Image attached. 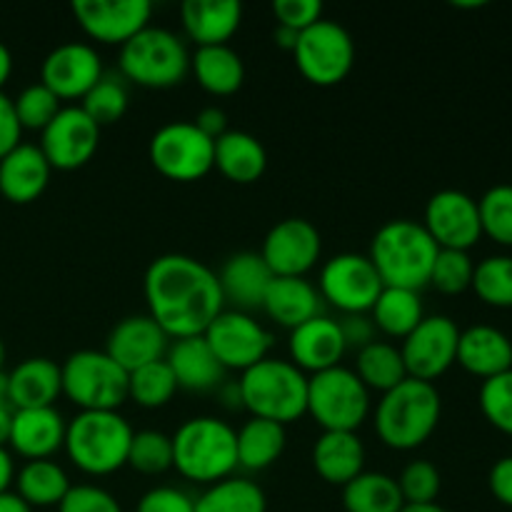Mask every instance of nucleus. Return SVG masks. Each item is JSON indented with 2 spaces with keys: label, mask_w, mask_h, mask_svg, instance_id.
<instances>
[{
  "label": "nucleus",
  "mask_w": 512,
  "mask_h": 512,
  "mask_svg": "<svg viewBox=\"0 0 512 512\" xmlns=\"http://www.w3.org/2000/svg\"><path fill=\"white\" fill-rule=\"evenodd\" d=\"M65 428L55 408L13 410L8 445L25 460H50L65 445Z\"/></svg>",
  "instance_id": "nucleus-22"
},
{
  "label": "nucleus",
  "mask_w": 512,
  "mask_h": 512,
  "mask_svg": "<svg viewBox=\"0 0 512 512\" xmlns=\"http://www.w3.org/2000/svg\"><path fill=\"white\" fill-rule=\"evenodd\" d=\"M313 468L328 485H345L365 470V445L358 433L323 430L313 445Z\"/></svg>",
  "instance_id": "nucleus-29"
},
{
  "label": "nucleus",
  "mask_w": 512,
  "mask_h": 512,
  "mask_svg": "<svg viewBox=\"0 0 512 512\" xmlns=\"http://www.w3.org/2000/svg\"><path fill=\"white\" fill-rule=\"evenodd\" d=\"M480 300L493 308H512V258L510 255H493L475 265L473 285Z\"/></svg>",
  "instance_id": "nucleus-40"
},
{
  "label": "nucleus",
  "mask_w": 512,
  "mask_h": 512,
  "mask_svg": "<svg viewBox=\"0 0 512 512\" xmlns=\"http://www.w3.org/2000/svg\"><path fill=\"white\" fill-rule=\"evenodd\" d=\"M440 480L438 468L428 460H413L403 468L398 478L400 495H403L405 505H425L435 503V498L440 495Z\"/></svg>",
  "instance_id": "nucleus-47"
},
{
  "label": "nucleus",
  "mask_w": 512,
  "mask_h": 512,
  "mask_svg": "<svg viewBox=\"0 0 512 512\" xmlns=\"http://www.w3.org/2000/svg\"><path fill=\"white\" fill-rule=\"evenodd\" d=\"M13 480H15L13 455H10L5 448H0V493H8V488Z\"/></svg>",
  "instance_id": "nucleus-55"
},
{
  "label": "nucleus",
  "mask_w": 512,
  "mask_h": 512,
  "mask_svg": "<svg viewBox=\"0 0 512 512\" xmlns=\"http://www.w3.org/2000/svg\"><path fill=\"white\" fill-rule=\"evenodd\" d=\"M480 410L493 428L512 435V370L483 380L480 388Z\"/></svg>",
  "instance_id": "nucleus-46"
},
{
  "label": "nucleus",
  "mask_w": 512,
  "mask_h": 512,
  "mask_svg": "<svg viewBox=\"0 0 512 512\" xmlns=\"http://www.w3.org/2000/svg\"><path fill=\"white\" fill-rule=\"evenodd\" d=\"M205 343L215 353L218 363L228 370L245 373L260 360L270 358L273 333L260 320L243 310H223L203 333Z\"/></svg>",
  "instance_id": "nucleus-13"
},
{
  "label": "nucleus",
  "mask_w": 512,
  "mask_h": 512,
  "mask_svg": "<svg viewBox=\"0 0 512 512\" xmlns=\"http://www.w3.org/2000/svg\"><path fill=\"white\" fill-rule=\"evenodd\" d=\"M403 505L398 480L385 473L363 470L343 488L345 512H400Z\"/></svg>",
  "instance_id": "nucleus-37"
},
{
  "label": "nucleus",
  "mask_w": 512,
  "mask_h": 512,
  "mask_svg": "<svg viewBox=\"0 0 512 512\" xmlns=\"http://www.w3.org/2000/svg\"><path fill=\"white\" fill-rule=\"evenodd\" d=\"M0 512H33L18 493H0Z\"/></svg>",
  "instance_id": "nucleus-56"
},
{
  "label": "nucleus",
  "mask_w": 512,
  "mask_h": 512,
  "mask_svg": "<svg viewBox=\"0 0 512 512\" xmlns=\"http://www.w3.org/2000/svg\"><path fill=\"white\" fill-rule=\"evenodd\" d=\"M290 363L303 373H323V370L338 368L343 355L348 353L340 323L328 315H315L308 323L290 330L288 338Z\"/></svg>",
  "instance_id": "nucleus-21"
},
{
  "label": "nucleus",
  "mask_w": 512,
  "mask_h": 512,
  "mask_svg": "<svg viewBox=\"0 0 512 512\" xmlns=\"http://www.w3.org/2000/svg\"><path fill=\"white\" fill-rule=\"evenodd\" d=\"M58 512H123L118 500L98 485H70Z\"/></svg>",
  "instance_id": "nucleus-48"
},
{
  "label": "nucleus",
  "mask_w": 512,
  "mask_h": 512,
  "mask_svg": "<svg viewBox=\"0 0 512 512\" xmlns=\"http://www.w3.org/2000/svg\"><path fill=\"white\" fill-rule=\"evenodd\" d=\"M165 363L173 370L178 388L190 390V393H208L223 385L225 368L218 363L203 335L173 340Z\"/></svg>",
  "instance_id": "nucleus-24"
},
{
  "label": "nucleus",
  "mask_w": 512,
  "mask_h": 512,
  "mask_svg": "<svg viewBox=\"0 0 512 512\" xmlns=\"http://www.w3.org/2000/svg\"><path fill=\"white\" fill-rule=\"evenodd\" d=\"M103 75V60L98 50L88 43L70 40L45 55L40 83L58 100H83Z\"/></svg>",
  "instance_id": "nucleus-18"
},
{
  "label": "nucleus",
  "mask_w": 512,
  "mask_h": 512,
  "mask_svg": "<svg viewBox=\"0 0 512 512\" xmlns=\"http://www.w3.org/2000/svg\"><path fill=\"white\" fill-rule=\"evenodd\" d=\"M320 250L318 228L305 218H288L268 230L260 258L273 278H305L318 265Z\"/></svg>",
  "instance_id": "nucleus-15"
},
{
  "label": "nucleus",
  "mask_w": 512,
  "mask_h": 512,
  "mask_svg": "<svg viewBox=\"0 0 512 512\" xmlns=\"http://www.w3.org/2000/svg\"><path fill=\"white\" fill-rule=\"evenodd\" d=\"M10 423H13V410H10V405H0V448L8 445Z\"/></svg>",
  "instance_id": "nucleus-59"
},
{
  "label": "nucleus",
  "mask_w": 512,
  "mask_h": 512,
  "mask_svg": "<svg viewBox=\"0 0 512 512\" xmlns=\"http://www.w3.org/2000/svg\"><path fill=\"white\" fill-rule=\"evenodd\" d=\"M238 393L250 418L290 425L308 413V375L290 360L265 358L255 363L240 373Z\"/></svg>",
  "instance_id": "nucleus-4"
},
{
  "label": "nucleus",
  "mask_w": 512,
  "mask_h": 512,
  "mask_svg": "<svg viewBox=\"0 0 512 512\" xmlns=\"http://www.w3.org/2000/svg\"><path fill=\"white\" fill-rule=\"evenodd\" d=\"M183 28L198 48L228 45L243 20V5L238 0H185L180 8Z\"/></svg>",
  "instance_id": "nucleus-26"
},
{
  "label": "nucleus",
  "mask_w": 512,
  "mask_h": 512,
  "mask_svg": "<svg viewBox=\"0 0 512 512\" xmlns=\"http://www.w3.org/2000/svg\"><path fill=\"white\" fill-rule=\"evenodd\" d=\"M355 375L363 380V385L370 393L383 395L393 390L395 385L403 383L408 378V370H405L398 345L388 343V340H373L363 350H358Z\"/></svg>",
  "instance_id": "nucleus-36"
},
{
  "label": "nucleus",
  "mask_w": 512,
  "mask_h": 512,
  "mask_svg": "<svg viewBox=\"0 0 512 512\" xmlns=\"http://www.w3.org/2000/svg\"><path fill=\"white\" fill-rule=\"evenodd\" d=\"M120 73L143 88H173L190 70V53L173 30L148 25L120 45Z\"/></svg>",
  "instance_id": "nucleus-7"
},
{
  "label": "nucleus",
  "mask_w": 512,
  "mask_h": 512,
  "mask_svg": "<svg viewBox=\"0 0 512 512\" xmlns=\"http://www.w3.org/2000/svg\"><path fill=\"white\" fill-rule=\"evenodd\" d=\"M63 395L83 410H118L128 400L130 373L105 350H78L60 365Z\"/></svg>",
  "instance_id": "nucleus-8"
},
{
  "label": "nucleus",
  "mask_w": 512,
  "mask_h": 512,
  "mask_svg": "<svg viewBox=\"0 0 512 512\" xmlns=\"http://www.w3.org/2000/svg\"><path fill=\"white\" fill-rule=\"evenodd\" d=\"M383 288L368 255L340 253L320 268V300H328L343 315H368Z\"/></svg>",
  "instance_id": "nucleus-12"
},
{
  "label": "nucleus",
  "mask_w": 512,
  "mask_h": 512,
  "mask_svg": "<svg viewBox=\"0 0 512 512\" xmlns=\"http://www.w3.org/2000/svg\"><path fill=\"white\" fill-rule=\"evenodd\" d=\"M338 323L348 350H363L375 340V325L370 315H343Z\"/></svg>",
  "instance_id": "nucleus-51"
},
{
  "label": "nucleus",
  "mask_w": 512,
  "mask_h": 512,
  "mask_svg": "<svg viewBox=\"0 0 512 512\" xmlns=\"http://www.w3.org/2000/svg\"><path fill=\"white\" fill-rule=\"evenodd\" d=\"M440 413L443 400L438 388L425 380L405 378L380 395L375 405V433L388 448L415 450L435 433Z\"/></svg>",
  "instance_id": "nucleus-3"
},
{
  "label": "nucleus",
  "mask_w": 512,
  "mask_h": 512,
  "mask_svg": "<svg viewBox=\"0 0 512 512\" xmlns=\"http://www.w3.org/2000/svg\"><path fill=\"white\" fill-rule=\"evenodd\" d=\"M0 405H8V373L0 370Z\"/></svg>",
  "instance_id": "nucleus-61"
},
{
  "label": "nucleus",
  "mask_w": 512,
  "mask_h": 512,
  "mask_svg": "<svg viewBox=\"0 0 512 512\" xmlns=\"http://www.w3.org/2000/svg\"><path fill=\"white\" fill-rule=\"evenodd\" d=\"M400 512H448L445 508H440L438 503H425V505H403Z\"/></svg>",
  "instance_id": "nucleus-60"
},
{
  "label": "nucleus",
  "mask_w": 512,
  "mask_h": 512,
  "mask_svg": "<svg viewBox=\"0 0 512 512\" xmlns=\"http://www.w3.org/2000/svg\"><path fill=\"white\" fill-rule=\"evenodd\" d=\"M73 15L85 35L105 45H125L150 25V0H75Z\"/></svg>",
  "instance_id": "nucleus-19"
},
{
  "label": "nucleus",
  "mask_w": 512,
  "mask_h": 512,
  "mask_svg": "<svg viewBox=\"0 0 512 512\" xmlns=\"http://www.w3.org/2000/svg\"><path fill=\"white\" fill-rule=\"evenodd\" d=\"M455 363L483 380L508 373L512 370V340L493 325H473L468 330H460Z\"/></svg>",
  "instance_id": "nucleus-27"
},
{
  "label": "nucleus",
  "mask_w": 512,
  "mask_h": 512,
  "mask_svg": "<svg viewBox=\"0 0 512 512\" xmlns=\"http://www.w3.org/2000/svg\"><path fill=\"white\" fill-rule=\"evenodd\" d=\"M218 280L225 303H233L235 310L248 313L263 305L273 273L263 263L260 253H235L225 260Z\"/></svg>",
  "instance_id": "nucleus-28"
},
{
  "label": "nucleus",
  "mask_w": 512,
  "mask_h": 512,
  "mask_svg": "<svg viewBox=\"0 0 512 512\" xmlns=\"http://www.w3.org/2000/svg\"><path fill=\"white\" fill-rule=\"evenodd\" d=\"M80 108L85 110V115H88L98 128L113 125L118 123L125 115V110H128V90H125V85L120 83V80L103 75V78L98 80V85L85 95Z\"/></svg>",
  "instance_id": "nucleus-42"
},
{
  "label": "nucleus",
  "mask_w": 512,
  "mask_h": 512,
  "mask_svg": "<svg viewBox=\"0 0 512 512\" xmlns=\"http://www.w3.org/2000/svg\"><path fill=\"white\" fill-rule=\"evenodd\" d=\"M273 13L278 25L303 33L305 28L323 18V3L320 0H275Z\"/></svg>",
  "instance_id": "nucleus-49"
},
{
  "label": "nucleus",
  "mask_w": 512,
  "mask_h": 512,
  "mask_svg": "<svg viewBox=\"0 0 512 512\" xmlns=\"http://www.w3.org/2000/svg\"><path fill=\"white\" fill-rule=\"evenodd\" d=\"M5 345H3V340H0V370H3V365H5Z\"/></svg>",
  "instance_id": "nucleus-62"
},
{
  "label": "nucleus",
  "mask_w": 512,
  "mask_h": 512,
  "mask_svg": "<svg viewBox=\"0 0 512 512\" xmlns=\"http://www.w3.org/2000/svg\"><path fill=\"white\" fill-rule=\"evenodd\" d=\"M195 512H268V500L258 483L230 475L195 498Z\"/></svg>",
  "instance_id": "nucleus-38"
},
{
  "label": "nucleus",
  "mask_w": 512,
  "mask_h": 512,
  "mask_svg": "<svg viewBox=\"0 0 512 512\" xmlns=\"http://www.w3.org/2000/svg\"><path fill=\"white\" fill-rule=\"evenodd\" d=\"M490 493L495 495V500L512 508V455L500 458L490 470Z\"/></svg>",
  "instance_id": "nucleus-53"
},
{
  "label": "nucleus",
  "mask_w": 512,
  "mask_h": 512,
  "mask_svg": "<svg viewBox=\"0 0 512 512\" xmlns=\"http://www.w3.org/2000/svg\"><path fill=\"white\" fill-rule=\"evenodd\" d=\"M423 318L425 308L420 293L408 288H383L373 310H370V320H373L375 330H380L388 338L400 340L408 338Z\"/></svg>",
  "instance_id": "nucleus-34"
},
{
  "label": "nucleus",
  "mask_w": 512,
  "mask_h": 512,
  "mask_svg": "<svg viewBox=\"0 0 512 512\" xmlns=\"http://www.w3.org/2000/svg\"><path fill=\"white\" fill-rule=\"evenodd\" d=\"M235 445H238V468L248 473L268 470L280 460L285 450V425L273 420L250 418L240 430H235Z\"/></svg>",
  "instance_id": "nucleus-33"
},
{
  "label": "nucleus",
  "mask_w": 512,
  "mask_h": 512,
  "mask_svg": "<svg viewBox=\"0 0 512 512\" xmlns=\"http://www.w3.org/2000/svg\"><path fill=\"white\" fill-rule=\"evenodd\" d=\"M128 465L143 475H163L173 468V440L160 430H140L133 435Z\"/></svg>",
  "instance_id": "nucleus-41"
},
{
  "label": "nucleus",
  "mask_w": 512,
  "mask_h": 512,
  "mask_svg": "<svg viewBox=\"0 0 512 512\" xmlns=\"http://www.w3.org/2000/svg\"><path fill=\"white\" fill-rule=\"evenodd\" d=\"M370 410V390L355 370L338 365L308 378V413L323 430L355 433Z\"/></svg>",
  "instance_id": "nucleus-9"
},
{
  "label": "nucleus",
  "mask_w": 512,
  "mask_h": 512,
  "mask_svg": "<svg viewBox=\"0 0 512 512\" xmlns=\"http://www.w3.org/2000/svg\"><path fill=\"white\" fill-rule=\"evenodd\" d=\"M63 395L60 365L48 358H28L8 373V405L13 410L55 408Z\"/></svg>",
  "instance_id": "nucleus-25"
},
{
  "label": "nucleus",
  "mask_w": 512,
  "mask_h": 512,
  "mask_svg": "<svg viewBox=\"0 0 512 512\" xmlns=\"http://www.w3.org/2000/svg\"><path fill=\"white\" fill-rule=\"evenodd\" d=\"M320 293L310 280L305 278H273L265 293L263 305L273 323L293 330L320 315Z\"/></svg>",
  "instance_id": "nucleus-30"
},
{
  "label": "nucleus",
  "mask_w": 512,
  "mask_h": 512,
  "mask_svg": "<svg viewBox=\"0 0 512 512\" xmlns=\"http://www.w3.org/2000/svg\"><path fill=\"white\" fill-rule=\"evenodd\" d=\"M273 38L283 50H295V43H298V33L290 28H283V25H278V28H275Z\"/></svg>",
  "instance_id": "nucleus-58"
},
{
  "label": "nucleus",
  "mask_w": 512,
  "mask_h": 512,
  "mask_svg": "<svg viewBox=\"0 0 512 512\" xmlns=\"http://www.w3.org/2000/svg\"><path fill=\"white\" fill-rule=\"evenodd\" d=\"M20 133H23V128H20V120L15 115L13 98L0 93V158H5L13 148H18Z\"/></svg>",
  "instance_id": "nucleus-52"
},
{
  "label": "nucleus",
  "mask_w": 512,
  "mask_h": 512,
  "mask_svg": "<svg viewBox=\"0 0 512 512\" xmlns=\"http://www.w3.org/2000/svg\"><path fill=\"white\" fill-rule=\"evenodd\" d=\"M148 315L170 340L195 338L225 310L220 280L203 260L190 255H160L143 280Z\"/></svg>",
  "instance_id": "nucleus-1"
},
{
  "label": "nucleus",
  "mask_w": 512,
  "mask_h": 512,
  "mask_svg": "<svg viewBox=\"0 0 512 512\" xmlns=\"http://www.w3.org/2000/svg\"><path fill=\"white\" fill-rule=\"evenodd\" d=\"M173 468L185 480L198 485H215L238 470L235 430L225 420L200 415L190 418L170 435Z\"/></svg>",
  "instance_id": "nucleus-5"
},
{
  "label": "nucleus",
  "mask_w": 512,
  "mask_h": 512,
  "mask_svg": "<svg viewBox=\"0 0 512 512\" xmlns=\"http://www.w3.org/2000/svg\"><path fill=\"white\" fill-rule=\"evenodd\" d=\"M148 153L153 168L178 183H193L215 168V140L188 120H175L155 130Z\"/></svg>",
  "instance_id": "nucleus-10"
},
{
  "label": "nucleus",
  "mask_w": 512,
  "mask_h": 512,
  "mask_svg": "<svg viewBox=\"0 0 512 512\" xmlns=\"http://www.w3.org/2000/svg\"><path fill=\"white\" fill-rule=\"evenodd\" d=\"M135 512H195V498L173 485H160L138 500Z\"/></svg>",
  "instance_id": "nucleus-50"
},
{
  "label": "nucleus",
  "mask_w": 512,
  "mask_h": 512,
  "mask_svg": "<svg viewBox=\"0 0 512 512\" xmlns=\"http://www.w3.org/2000/svg\"><path fill=\"white\" fill-rule=\"evenodd\" d=\"M53 168L45 160L43 150L33 143H20L0 158V193L15 205L33 203L48 188Z\"/></svg>",
  "instance_id": "nucleus-23"
},
{
  "label": "nucleus",
  "mask_w": 512,
  "mask_h": 512,
  "mask_svg": "<svg viewBox=\"0 0 512 512\" xmlns=\"http://www.w3.org/2000/svg\"><path fill=\"white\" fill-rule=\"evenodd\" d=\"M295 65L308 83L330 88L348 78L355 65V43L340 23L320 18L318 23L298 33Z\"/></svg>",
  "instance_id": "nucleus-11"
},
{
  "label": "nucleus",
  "mask_w": 512,
  "mask_h": 512,
  "mask_svg": "<svg viewBox=\"0 0 512 512\" xmlns=\"http://www.w3.org/2000/svg\"><path fill=\"white\" fill-rule=\"evenodd\" d=\"M423 228L440 250L468 253L483 238L478 200L463 190H440L425 205Z\"/></svg>",
  "instance_id": "nucleus-16"
},
{
  "label": "nucleus",
  "mask_w": 512,
  "mask_h": 512,
  "mask_svg": "<svg viewBox=\"0 0 512 512\" xmlns=\"http://www.w3.org/2000/svg\"><path fill=\"white\" fill-rule=\"evenodd\" d=\"M473 273L475 263L465 250H440L428 285L443 295H460L473 285Z\"/></svg>",
  "instance_id": "nucleus-44"
},
{
  "label": "nucleus",
  "mask_w": 512,
  "mask_h": 512,
  "mask_svg": "<svg viewBox=\"0 0 512 512\" xmlns=\"http://www.w3.org/2000/svg\"><path fill=\"white\" fill-rule=\"evenodd\" d=\"M460 328L448 315H425L418 328L403 338V355L408 378L433 383L448 373L458 358Z\"/></svg>",
  "instance_id": "nucleus-14"
},
{
  "label": "nucleus",
  "mask_w": 512,
  "mask_h": 512,
  "mask_svg": "<svg viewBox=\"0 0 512 512\" xmlns=\"http://www.w3.org/2000/svg\"><path fill=\"white\" fill-rule=\"evenodd\" d=\"M100 143V128L85 115L80 105H65L40 133L45 160L55 170L83 168L95 155Z\"/></svg>",
  "instance_id": "nucleus-17"
},
{
  "label": "nucleus",
  "mask_w": 512,
  "mask_h": 512,
  "mask_svg": "<svg viewBox=\"0 0 512 512\" xmlns=\"http://www.w3.org/2000/svg\"><path fill=\"white\" fill-rule=\"evenodd\" d=\"M190 70L195 73L200 88L208 90L210 95H233L245 80L243 58L230 45L195 48V53L190 55Z\"/></svg>",
  "instance_id": "nucleus-32"
},
{
  "label": "nucleus",
  "mask_w": 512,
  "mask_h": 512,
  "mask_svg": "<svg viewBox=\"0 0 512 512\" xmlns=\"http://www.w3.org/2000/svg\"><path fill=\"white\" fill-rule=\"evenodd\" d=\"M175 393H178V383H175L173 370L165 360H155V363L143 365V368L130 373L128 400H135L140 408H163L173 400Z\"/></svg>",
  "instance_id": "nucleus-39"
},
{
  "label": "nucleus",
  "mask_w": 512,
  "mask_h": 512,
  "mask_svg": "<svg viewBox=\"0 0 512 512\" xmlns=\"http://www.w3.org/2000/svg\"><path fill=\"white\" fill-rule=\"evenodd\" d=\"M168 348L170 338L150 315H128V318H123L110 330L108 343H105V353L125 373H133V370L155 363V360H165Z\"/></svg>",
  "instance_id": "nucleus-20"
},
{
  "label": "nucleus",
  "mask_w": 512,
  "mask_h": 512,
  "mask_svg": "<svg viewBox=\"0 0 512 512\" xmlns=\"http://www.w3.org/2000/svg\"><path fill=\"white\" fill-rule=\"evenodd\" d=\"M133 428L118 410H83L65 428V453L85 475H113L128 465Z\"/></svg>",
  "instance_id": "nucleus-6"
},
{
  "label": "nucleus",
  "mask_w": 512,
  "mask_h": 512,
  "mask_svg": "<svg viewBox=\"0 0 512 512\" xmlns=\"http://www.w3.org/2000/svg\"><path fill=\"white\" fill-rule=\"evenodd\" d=\"M15 115L20 120V128L23 130H40L43 133L48 128L50 120L60 113V100L45 88L43 83H33L28 88H23L18 93V98L13 100Z\"/></svg>",
  "instance_id": "nucleus-45"
},
{
  "label": "nucleus",
  "mask_w": 512,
  "mask_h": 512,
  "mask_svg": "<svg viewBox=\"0 0 512 512\" xmlns=\"http://www.w3.org/2000/svg\"><path fill=\"white\" fill-rule=\"evenodd\" d=\"M480 225L488 238L512 248V185H495L478 200Z\"/></svg>",
  "instance_id": "nucleus-43"
},
{
  "label": "nucleus",
  "mask_w": 512,
  "mask_h": 512,
  "mask_svg": "<svg viewBox=\"0 0 512 512\" xmlns=\"http://www.w3.org/2000/svg\"><path fill=\"white\" fill-rule=\"evenodd\" d=\"M440 248L423 223L400 218L385 223L370 243V263L378 270L385 288L418 290L430 283L433 263Z\"/></svg>",
  "instance_id": "nucleus-2"
},
{
  "label": "nucleus",
  "mask_w": 512,
  "mask_h": 512,
  "mask_svg": "<svg viewBox=\"0 0 512 512\" xmlns=\"http://www.w3.org/2000/svg\"><path fill=\"white\" fill-rule=\"evenodd\" d=\"M15 488L30 508H53L70 490V480L55 460H28L15 473Z\"/></svg>",
  "instance_id": "nucleus-35"
},
{
  "label": "nucleus",
  "mask_w": 512,
  "mask_h": 512,
  "mask_svg": "<svg viewBox=\"0 0 512 512\" xmlns=\"http://www.w3.org/2000/svg\"><path fill=\"white\" fill-rule=\"evenodd\" d=\"M215 168L233 183L248 185L265 173L268 153L255 135L245 130H228L215 140Z\"/></svg>",
  "instance_id": "nucleus-31"
},
{
  "label": "nucleus",
  "mask_w": 512,
  "mask_h": 512,
  "mask_svg": "<svg viewBox=\"0 0 512 512\" xmlns=\"http://www.w3.org/2000/svg\"><path fill=\"white\" fill-rule=\"evenodd\" d=\"M195 125H198L210 140H218L220 135L228 133V115L220 108H215V105H210V108L200 110V115L195 118Z\"/></svg>",
  "instance_id": "nucleus-54"
},
{
  "label": "nucleus",
  "mask_w": 512,
  "mask_h": 512,
  "mask_svg": "<svg viewBox=\"0 0 512 512\" xmlns=\"http://www.w3.org/2000/svg\"><path fill=\"white\" fill-rule=\"evenodd\" d=\"M10 73H13V55H10L8 45L0 43V93H3V85L8 83Z\"/></svg>",
  "instance_id": "nucleus-57"
}]
</instances>
